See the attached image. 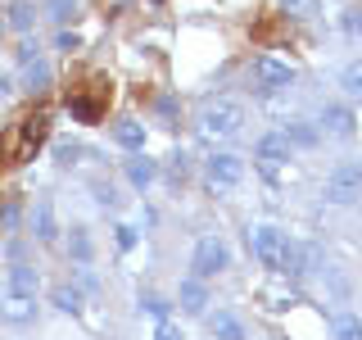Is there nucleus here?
I'll use <instances>...</instances> for the list:
<instances>
[{
    "instance_id": "obj_14",
    "label": "nucleus",
    "mask_w": 362,
    "mask_h": 340,
    "mask_svg": "<svg viewBox=\"0 0 362 340\" xmlns=\"http://www.w3.org/2000/svg\"><path fill=\"white\" fill-rule=\"evenodd\" d=\"M181 309H186L190 317H199L204 309H209V290H204V281H181Z\"/></svg>"
},
{
    "instance_id": "obj_11",
    "label": "nucleus",
    "mask_w": 362,
    "mask_h": 340,
    "mask_svg": "<svg viewBox=\"0 0 362 340\" xmlns=\"http://www.w3.org/2000/svg\"><path fill=\"white\" fill-rule=\"evenodd\" d=\"M258 164L263 168H281V164H290V141L281 132H272L258 141Z\"/></svg>"
},
{
    "instance_id": "obj_20",
    "label": "nucleus",
    "mask_w": 362,
    "mask_h": 340,
    "mask_svg": "<svg viewBox=\"0 0 362 340\" xmlns=\"http://www.w3.org/2000/svg\"><path fill=\"white\" fill-rule=\"evenodd\" d=\"M50 304L59 313H82V290H77V286H54L50 290Z\"/></svg>"
},
{
    "instance_id": "obj_7",
    "label": "nucleus",
    "mask_w": 362,
    "mask_h": 340,
    "mask_svg": "<svg viewBox=\"0 0 362 340\" xmlns=\"http://www.w3.org/2000/svg\"><path fill=\"white\" fill-rule=\"evenodd\" d=\"M254 82H258V91H286L290 82H294V68L290 64H281L276 55H258L254 60Z\"/></svg>"
},
{
    "instance_id": "obj_9",
    "label": "nucleus",
    "mask_w": 362,
    "mask_h": 340,
    "mask_svg": "<svg viewBox=\"0 0 362 340\" xmlns=\"http://www.w3.org/2000/svg\"><path fill=\"white\" fill-rule=\"evenodd\" d=\"M322 268V249H317L313 241H303V245H294L286 249V264H281V272H290V277H308V272Z\"/></svg>"
},
{
    "instance_id": "obj_32",
    "label": "nucleus",
    "mask_w": 362,
    "mask_h": 340,
    "mask_svg": "<svg viewBox=\"0 0 362 340\" xmlns=\"http://www.w3.org/2000/svg\"><path fill=\"white\" fill-rule=\"evenodd\" d=\"M136 245V227H118V249H132Z\"/></svg>"
},
{
    "instance_id": "obj_25",
    "label": "nucleus",
    "mask_w": 362,
    "mask_h": 340,
    "mask_svg": "<svg viewBox=\"0 0 362 340\" xmlns=\"http://www.w3.org/2000/svg\"><path fill=\"white\" fill-rule=\"evenodd\" d=\"M141 309H145V313H154L158 322H163V317H168V309H173V304H168V300H158V295H141Z\"/></svg>"
},
{
    "instance_id": "obj_3",
    "label": "nucleus",
    "mask_w": 362,
    "mask_h": 340,
    "mask_svg": "<svg viewBox=\"0 0 362 340\" xmlns=\"http://www.w3.org/2000/svg\"><path fill=\"white\" fill-rule=\"evenodd\" d=\"M105 109H109V82L105 77H90V82L68 91V113H73L77 123H100Z\"/></svg>"
},
{
    "instance_id": "obj_31",
    "label": "nucleus",
    "mask_w": 362,
    "mask_h": 340,
    "mask_svg": "<svg viewBox=\"0 0 362 340\" xmlns=\"http://www.w3.org/2000/svg\"><path fill=\"white\" fill-rule=\"evenodd\" d=\"M358 32H362V23H358V9H344V37H354V41H358Z\"/></svg>"
},
{
    "instance_id": "obj_18",
    "label": "nucleus",
    "mask_w": 362,
    "mask_h": 340,
    "mask_svg": "<svg viewBox=\"0 0 362 340\" xmlns=\"http://www.w3.org/2000/svg\"><path fill=\"white\" fill-rule=\"evenodd\" d=\"M127 177H132V186H150V181L158 177V168H154V159H145V154H136V159H127Z\"/></svg>"
},
{
    "instance_id": "obj_4",
    "label": "nucleus",
    "mask_w": 362,
    "mask_h": 340,
    "mask_svg": "<svg viewBox=\"0 0 362 340\" xmlns=\"http://www.w3.org/2000/svg\"><path fill=\"white\" fill-rule=\"evenodd\" d=\"M249 249H254V259L267 272H281L286 249H290V236L281 232V227H272V222H258V227H249Z\"/></svg>"
},
{
    "instance_id": "obj_26",
    "label": "nucleus",
    "mask_w": 362,
    "mask_h": 340,
    "mask_svg": "<svg viewBox=\"0 0 362 340\" xmlns=\"http://www.w3.org/2000/svg\"><path fill=\"white\" fill-rule=\"evenodd\" d=\"M32 18H37V9H32V5H14V9H9V23H14V28H23V32L32 28Z\"/></svg>"
},
{
    "instance_id": "obj_17",
    "label": "nucleus",
    "mask_w": 362,
    "mask_h": 340,
    "mask_svg": "<svg viewBox=\"0 0 362 340\" xmlns=\"http://www.w3.org/2000/svg\"><path fill=\"white\" fill-rule=\"evenodd\" d=\"M113 141L127 145V150H141V145H145V123H136V118L118 123V128H113Z\"/></svg>"
},
{
    "instance_id": "obj_10",
    "label": "nucleus",
    "mask_w": 362,
    "mask_h": 340,
    "mask_svg": "<svg viewBox=\"0 0 362 340\" xmlns=\"http://www.w3.org/2000/svg\"><path fill=\"white\" fill-rule=\"evenodd\" d=\"M354 109L349 105H326L322 109V132L326 136H339V141H349V136H354Z\"/></svg>"
},
{
    "instance_id": "obj_22",
    "label": "nucleus",
    "mask_w": 362,
    "mask_h": 340,
    "mask_svg": "<svg viewBox=\"0 0 362 340\" xmlns=\"http://www.w3.org/2000/svg\"><path fill=\"white\" fill-rule=\"evenodd\" d=\"M339 86H344V96L349 100H358L362 96V64L354 60V64H344V73H339Z\"/></svg>"
},
{
    "instance_id": "obj_23",
    "label": "nucleus",
    "mask_w": 362,
    "mask_h": 340,
    "mask_svg": "<svg viewBox=\"0 0 362 340\" xmlns=\"http://www.w3.org/2000/svg\"><path fill=\"white\" fill-rule=\"evenodd\" d=\"M68 254H73L77 264H90V236H86V227H73V236H68Z\"/></svg>"
},
{
    "instance_id": "obj_8",
    "label": "nucleus",
    "mask_w": 362,
    "mask_h": 340,
    "mask_svg": "<svg viewBox=\"0 0 362 340\" xmlns=\"http://www.w3.org/2000/svg\"><path fill=\"white\" fill-rule=\"evenodd\" d=\"M204 173H209V181L218 191H226V186H240V177H245V159L240 154H213L209 164H204Z\"/></svg>"
},
{
    "instance_id": "obj_2",
    "label": "nucleus",
    "mask_w": 362,
    "mask_h": 340,
    "mask_svg": "<svg viewBox=\"0 0 362 340\" xmlns=\"http://www.w3.org/2000/svg\"><path fill=\"white\" fill-rule=\"evenodd\" d=\"M45 136H50V118H45V113L18 118V128H14V136H9V145H5V159L9 164H28V159L41 150Z\"/></svg>"
},
{
    "instance_id": "obj_24",
    "label": "nucleus",
    "mask_w": 362,
    "mask_h": 340,
    "mask_svg": "<svg viewBox=\"0 0 362 340\" xmlns=\"http://www.w3.org/2000/svg\"><path fill=\"white\" fill-rule=\"evenodd\" d=\"M335 340H362L358 313H339V317H335Z\"/></svg>"
},
{
    "instance_id": "obj_27",
    "label": "nucleus",
    "mask_w": 362,
    "mask_h": 340,
    "mask_svg": "<svg viewBox=\"0 0 362 340\" xmlns=\"http://www.w3.org/2000/svg\"><path fill=\"white\" fill-rule=\"evenodd\" d=\"M154 340H186V336H181V327L173 322V317H163V322H158V332H154Z\"/></svg>"
},
{
    "instance_id": "obj_30",
    "label": "nucleus",
    "mask_w": 362,
    "mask_h": 340,
    "mask_svg": "<svg viewBox=\"0 0 362 340\" xmlns=\"http://www.w3.org/2000/svg\"><path fill=\"white\" fill-rule=\"evenodd\" d=\"M73 14H77V5H73V0H54V23H68Z\"/></svg>"
},
{
    "instance_id": "obj_1",
    "label": "nucleus",
    "mask_w": 362,
    "mask_h": 340,
    "mask_svg": "<svg viewBox=\"0 0 362 340\" xmlns=\"http://www.w3.org/2000/svg\"><path fill=\"white\" fill-rule=\"evenodd\" d=\"M245 128V105L240 100H204L199 105V118H195V132L204 136V141H231L235 132Z\"/></svg>"
},
{
    "instance_id": "obj_21",
    "label": "nucleus",
    "mask_w": 362,
    "mask_h": 340,
    "mask_svg": "<svg viewBox=\"0 0 362 340\" xmlns=\"http://www.w3.org/2000/svg\"><path fill=\"white\" fill-rule=\"evenodd\" d=\"M281 136H286L290 145H317V128H308V123H299V118H290Z\"/></svg>"
},
{
    "instance_id": "obj_33",
    "label": "nucleus",
    "mask_w": 362,
    "mask_h": 340,
    "mask_svg": "<svg viewBox=\"0 0 362 340\" xmlns=\"http://www.w3.org/2000/svg\"><path fill=\"white\" fill-rule=\"evenodd\" d=\"M77 154H82V145H59V164H77Z\"/></svg>"
},
{
    "instance_id": "obj_12",
    "label": "nucleus",
    "mask_w": 362,
    "mask_h": 340,
    "mask_svg": "<svg viewBox=\"0 0 362 340\" xmlns=\"http://www.w3.org/2000/svg\"><path fill=\"white\" fill-rule=\"evenodd\" d=\"M0 317H5V322H32V317H37V300H32V295H5Z\"/></svg>"
},
{
    "instance_id": "obj_19",
    "label": "nucleus",
    "mask_w": 362,
    "mask_h": 340,
    "mask_svg": "<svg viewBox=\"0 0 362 340\" xmlns=\"http://www.w3.org/2000/svg\"><path fill=\"white\" fill-rule=\"evenodd\" d=\"M45 82H50V68H45L41 60H28V64H23V91H32V96H37V91H45Z\"/></svg>"
},
{
    "instance_id": "obj_6",
    "label": "nucleus",
    "mask_w": 362,
    "mask_h": 340,
    "mask_svg": "<svg viewBox=\"0 0 362 340\" xmlns=\"http://www.w3.org/2000/svg\"><path fill=\"white\" fill-rule=\"evenodd\" d=\"M362 196V164L358 159H344L331 177H326V200L331 204H354Z\"/></svg>"
},
{
    "instance_id": "obj_5",
    "label": "nucleus",
    "mask_w": 362,
    "mask_h": 340,
    "mask_svg": "<svg viewBox=\"0 0 362 340\" xmlns=\"http://www.w3.org/2000/svg\"><path fill=\"white\" fill-rule=\"evenodd\" d=\"M231 264V249H226L222 236H199L195 254H190V268H195V281H209Z\"/></svg>"
},
{
    "instance_id": "obj_16",
    "label": "nucleus",
    "mask_w": 362,
    "mask_h": 340,
    "mask_svg": "<svg viewBox=\"0 0 362 340\" xmlns=\"http://www.w3.org/2000/svg\"><path fill=\"white\" fill-rule=\"evenodd\" d=\"M209 332H213V340H245V327H240V317H235V313H213L209 317Z\"/></svg>"
},
{
    "instance_id": "obj_13",
    "label": "nucleus",
    "mask_w": 362,
    "mask_h": 340,
    "mask_svg": "<svg viewBox=\"0 0 362 340\" xmlns=\"http://www.w3.org/2000/svg\"><path fill=\"white\" fill-rule=\"evenodd\" d=\"M32 236H37L41 245L54 241V204L50 200H37V209H32Z\"/></svg>"
},
{
    "instance_id": "obj_34",
    "label": "nucleus",
    "mask_w": 362,
    "mask_h": 340,
    "mask_svg": "<svg viewBox=\"0 0 362 340\" xmlns=\"http://www.w3.org/2000/svg\"><path fill=\"white\" fill-rule=\"evenodd\" d=\"M186 173H190V159L177 154V159H173V177H186Z\"/></svg>"
},
{
    "instance_id": "obj_15",
    "label": "nucleus",
    "mask_w": 362,
    "mask_h": 340,
    "mask_svg": "<svg viewBox=\"0 0 362 340\" xmlns=\"http://www.w3.org/2000/svg\"><path fill=\"white\" fill-rule=\"evenodd\" d=\"M37 268H28V264H14L9 268V295H32L37 300Z\"/></svg>"
},
{
    "instance_id": "obj_28",
    "label": "nucleus",
    "mask_w": 362,
    "mask_h": 340,
    "mask_svg": "<svg viewBox=\"0 0 362 340\" xmlns=\"http://www.w3.org/2000/svg\"><path fill=\"white\" fill-rule=\"evenodd\" d=\"M281 5H286V14H313V9H317V0H281Z\"/></svg>"
},
{
    "instance_id": "obj_29",
    "label": "nucleus",
    "mask_w": 362,
    "mask_h": 340,
    "mask_svg": "<svg viewBox=\"0 0 362 340\" xmlns=\"http://www.w3.org/2000/svg\"><path fill=\"white\" fill-rule=\"evenodd\" d=\"M95 200L105 204V209H113V204H118V196H113V186H109V181H95Z\"/></svg>"
}]
</instances>
